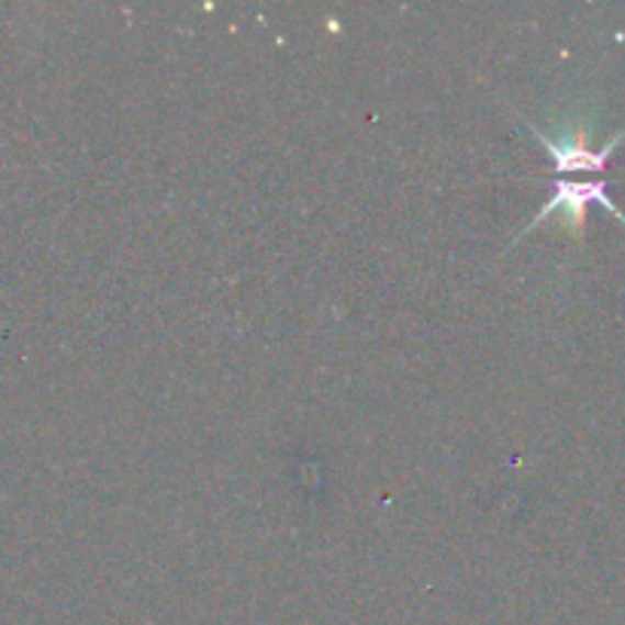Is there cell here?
<instances>
[{
    "label": "cell",
    "instance_id": "1",
    "mask_svg": "<svg viewBox=\"0 0 625 625\" xmlns=\"http://www.w3.org/2000/svg\"><path fill=\"white\" fill-rule=\"evenodd\" d=\"M589 202H601L607 211H613V214L625 223V214L611 202V196H607V180H558L556 192H553L549 202L537 211V217L525 226V232L534 230L537 223H544L553 211H561V214H565V223H568L577 235H583L585 204ZM525 232H522V235H525Z\"/></svg>",
    "mask_w": 625,
    "mask_h": 625
},
{
    "label": "cell",
    "instance_id": "2",
    "mask_svg": "<svg viewBox=\"0 0 625 625\" xmlns=\"http://www.w3.org/2000/svg\"><path fill=\"white\" fill-rule=\"evenodd\" d=\"M531 132L544 141V147L549 150V156L556 159L558 171H599L601 165L607 163V156L616 150V144L625 137V129H623V132H620V135H613L611 141L601 147V150H595V147H589L585 132H565L561 137H549V135H544L537 125H531Z\"/></svg>",
    "mask_w": 625,
    "mask_h": 625
}]
</instances>
